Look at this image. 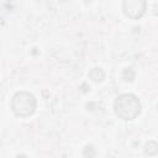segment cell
Wrapping results in <instances>:
<instances>
[{
  "label": "cell",
  "mask_w": 158,
  "mask_h": 158,
  "mask_svg": "<svg viewBox=\"0 0 158 158\" xmlns=\"http://www.w3.org/2000/svg\"><path fill=\"white\" fill-rule=\"evenodd\" d=\"M115 114L125 121L135 120L141 114V102L133 94H122L115 100Z\"/></svg>",
  "instance_id": "obj_1"
},
{
  "label": "cell",
  "mask_w": 158,
  "mask_h": 158,
  "mask_svg": "<svg viewBox=\"0 0 158 158\" xmlns=\"http://www.w3.org/2000/svg\"><path fill=\"white\" fill-rule=\"evenodd\" d=\"M37 106L35 96L28 91H17L11 100V110L19 117L31 116Z\"/></svg>",
  "instance_id": "obj_2"
},
{
  "label": "cell",
  "mask_w": 158,
  "mask_h": 158,
  "mask_svg": "<svg viewBox=\"0 0 158 158\" xmlns=\"http://www.w3.org/2000/svg\"><path fill=\"white\" fill-rule=\"evenodd\" d=\"M146 6H147V4L143 0H125L122 4L125 15L133 20L139 19L144 14Z\"/></svg>",
  "instance_id": "obj_3"
},
{
  "label": "cell",
  "mask_w": 158,
  "mask_h": 158,
  "mask_svg": "<svg viewBox=\"0 0 158 158\" xmlns=\"http://www.w3.org/2000/svg\"><path fill=\"white\" fill-rule=\"evenodd\" d=\"M88 77H89V79L93 80L94 83H100V81H102L105 74H104V72H102L101 68L95 67V68H93V69L88 73Z\"/></svg>",
  "instance_id": "obj_4"
},
{
  "label": "cell",
  "mask_w": 158,
  "mask_h": 158,
  "mask_svg": "<svg viewBox=\"0 0 158 158\" xmlns=\"http://www.w3.org/2000/svg\"><path fill=\"white\" fill-rule=\"evenodd\" d=\"M158 152V147H157V143L154 141H149L147 144H146V148H144V153L148 154V156H154L157 154Z\"/></svg>",
  "instance_id": "obj_5"
}]
</instances>
